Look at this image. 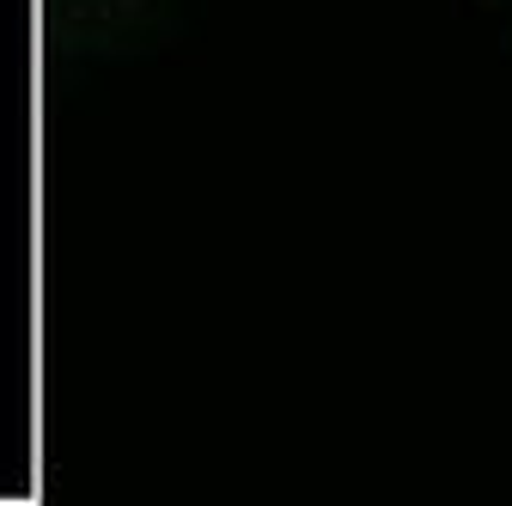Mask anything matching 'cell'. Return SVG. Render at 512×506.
I'll list each match as a JSON object with an SVG mask.
<instances>
[{
	"label": "cell",
	"instance_id": "6da1fadb",
	"mask_svg": "<svg viewBox=\"0 0 512 506\" xmlns=\"http://www.w3.org/2000/svg\"><path fill=\"white\" fill-rule=\"evenodd\" d=\"M37 19L61 86H86L171 55L202 25V0H37Z\"/></svg>",
	"mask_w": 512,
	"mask_h": 506
},
{
	"label": "cell",
	"instance_id": "7a4b0ae2",
	"mask_svg": "<svg viewBox=\"0 0 512 506\" xmlns=\"http://www.w3.org/2000/svg\"><path fill=\"white\" fill-rule=\"evenodd\" d=\"M470 7L500 31V43H506V55H512V0H470Z\"/></svg>",
	"mask_w": 512,
	"mask_h": 506
}]
</instances>
